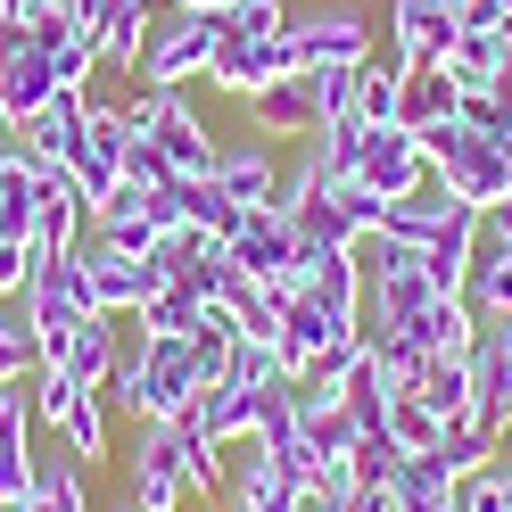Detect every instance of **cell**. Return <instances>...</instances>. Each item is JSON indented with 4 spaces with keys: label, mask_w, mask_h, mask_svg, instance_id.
Masks as SVG:
<instances>
[{
    "label": "cell",
    "mask_w": 512,
    "mask_h": 512,
    "mask_svg": "<svg viewBox=\"0 0 512 512\" xmlns=\"http://www.w3.org/2000/svg\"><path fill=\"white\" fill-rule=\"evenodd\" d=\"M215 42H223V17H199V9H182V0H157L133 83H149V91H190V83H207Z\"/></svg>",
    "instance_id": "6da1fadb"
},
{
    "label": "cell",
    "mask_w": 512,
    "mask_h": 512,
    "mask_svg": "<svg viewBox=\"0 0 512 512\" xmlns=\"http://www.w3.org/2000/svg\"><path fill=\"white\" fill-rule=\"evenodd\" d=\"M422 157H430V174L455 190L463 207H504L512 199V174H504V149L496 141H479L471 124H438V133H422Z\"/></svg>",
    "instance_id": "7a4b0ae2"
},
{
    "label": "cell",
    "mask_w": 512,
    "mask_h": 512,
    "mask_svg": "<svg viewBox=\"0 0 512 512\" xmlns=\"http://www.w3.org/2000/svg\"><path fill=\"white\" fill-rule=\"evenodd\" d=\"M133 372H141L133 422H174V413L207 389V364L190 356V339H141V347H133Z\"/></svg>",
    "instance_id": "3957f363"
},
{
    "label": "cell",
    "mask_w": 512,
    "mask_h": 512,
    "mask_svg": "<svg viewBox=\"0 0 512 512\" xmlns=\"http://www.w3.org/2000/svg\"><path fill=\"white\" fill-rule=\"evenodd\" d=\"M290 50H298V67H364L380 50V34H372L364 9L331 0V9H298L290 17Z\"/></svg>",
    "instance_id": "277c9868"
},
{
    "label": "cell",
    "mask_w": 512,
    "mask_h": 512,
    "mask_svg": "<svg viewBox=\"0 0 512 512\" xmlns=\"http://www.w3.org/2000/svg\"><path fill=\"white\" fill-rule=\"evenodd\" d=\"M133 463H124V504L133 512H182L190 488H182V446H174V422H133Z\"/></svg>",
    "instance_id": "5b68a950"
},
{
    "label": "cell",
    "mask_w": 512,
    "mask_h": 512,
    "mask_svg": "<svg viewBox=\"0 0 512 512\" xmlns=\"http://www.w3.org/2000/svg\"><path fill=\"white\" fill-rule=\"evenodd\" d=\"M240 124H248L256 141H273V149L314 141V133H323V108H314V75L298 67V75H281V83H265V91H248V100H240Z\"/></svg>",
    "instance_id": "8992f818"
},
{
    "label": "cell",
    "mask_w": 512,
    "mask_h": 512,
    "mask_svg": "<svg viewBox=\"0 0 512 512\" xmlns=\"http://www.w3.org/2000/svg\"><path fill=\"white\" fill-rule=\"evenodd\" d=\"M223 256L248 273V281H265V290L290 298V265H298V223L281 215V207H248L240 215V232L223 240Z\"/></svg>",
    "instance_id": "52a82bcc"
},
{
    "label": "cell",
    "mask_w": 512,
    "mask_h": 512,
    "mask_svg": "<svg viewBox=\"0 0 512 512\" xmlns=\"http://www.w3.org/2000/svg\"><path fill=\"white\" fill-rule=\"evenodd\" d=\"M281 75H298V50H290V34H273V42H240V34H223L215 42V58H207V91L215 100H248V91H265V83H281Z\"/></svg>",
    "instance_id": "ba28073f"
},
{
    "label": "cell",
    "mask_w": 512,
    "mask_h": 512,
    "mask_svg": "<svg viewBox=\"0 0 512 512\" xmlns=\"http://www.w3.org/2000/svg\"><path fill=\"white\" fill-rule=\"evenodd\" d=\"M75 256H83V273H91V298H100V314H141L157 290H166L157 256H124V248H108L100 232H91Z\"/></svg>",
    "instance_id": "9c48e42d"
},
{
    "label": "cell",
    "mask_w": 512,
    "mask_h": 512,
    "mask_svg": "<svg viewBox=\"0 0 512 512\" xmlns=\"http://www.w3.org/2000/svg\"><path fill=\"white\" fill-rule=\"evenodd\" d=\"M356 182L380 190V199H413V190L430 182V157H422V133H405V124H372L364 133V157H356Z\"/></svg>",
    "instance_id": "30bf717a"
},
{
    "label": "cell",
    "mask_w": 512,
    "mask_h": 512,
    "mask_svg": "<svg viewBox=\"0 0 512 512\" xmlns=\"http://www.w3.org/2000/svg\"><path fill=\"white\" fill-rule=\"evenodd\" d=\"M215 182H223V199L232 207H281V190H290V149H273V141H223L215 157Z\"/></svg>",
    "instance_id": "8fae6325"
},
{
    "label": "cell",
    "mask_w": 512,
    "mask_h": 512,
    "mask_svg": "<svg viewBox=\"0 0 512 512\" xmlns=\"http://www.w3.org/2000/svg\"><path fill=\"white\" fill-rule=\"evenodd\" d=\"M50 100H58V83H50V58L34 50V34H0V124L25 133Z\"/></svg>",
    "instance_id": "7c38bea8"
},
{
    "label": "cell",
    "mask_w": 512,
    "mask_h": 512,
    "mask_svg": "<svg viewBox=\"0 0 512 512\" xmlns=\"http://www.w3.org/2000/svg\"><path fill=\"white\" fill-rule=\"evenodd\" d=\"M34 471H42V446H34V397L25 380L0 389V512H17L34 496Z\"/></svg>",
    "instance_id": "4fadbf2b"
},
{
    "label": "cell",
    "mask_w": 512,
    "mask_h": 512,
    "mask_svg": "<svg viewBox=\"0 0 512 512\" xmlns=\"http://www.w3.org/2000/svg\"><path fill=\"white\" fill-rule=\"evenodd\" d=\"M455 0H389V58L405 67H446V50H455Z\"/></svg>",
    "instance_id": "5bb4252c"
},
{
    "label": "cell",
    "mask_w": 512,
    "mask_h": 512,
    "mask_svg": "<svg viewBox=\"0 0 512 512\" xmlns=\"http://www.w3.org/2000/svg\"><path fill=\"white\" fill-rule=\"evenodd\" d=\"M133 339H141V323H133V314H91V323H83V331L67 339V356H58V372H67L75 389H100V380L116 372V356H124Z\"/></svg>",
    "instance_id": "9a60e30c"
},
{
    "label": "cell",
    "mask_w": 512,
    "mask_h": 512,
    "mask_svg": "<svg viewBox=\"0 0 512 512\" xmlns=\"http://www.w3.org/2000/svg\"><path fill=\"white\" fill-rule=\"evenodd\" d=\"M149 141H157V149L174 157V174H182V182H199V174H215V157H223V141L207 133V116L190 108V91H174V108L157 116V133H149Z\"/></svg>",
    "instance_id": "2e32d148"
},
{
    "label": "cell",
    "mask_w": 512,
    "mask_h": 512,
    "mask_svg": "<svg viewBox=\"0 0 512 512\" xmlns=\"http://www.w3.org/2000/svg\"><path fill=\"white\" fill-rule=\"evenodd\" d=\"M339 331V314L323 306V298H306V290H290V298H281V323H273V356H281V372H306L314 364V347H323Z\"/></svg>",
    "instance_id": "e0dca14e"
},
{
    "label": "cell",
    "mask_w": 512,
    "mask_h": 512,
    "mask_svg": "<svg viewBox=\"0 0 512 512\" xmlns=\"http://www.w3.org/2000/svg\"><path fill=\"white\" fill-rule=\"evenodd\" d=\"M463 116V83L446 75V67H405L397 83V124L405 133H438V124H455Z\"/></svg>",
    "instance_id": "ac0fdd59"
},
{
    "label": "cell",
    "mask_w": 512,
    "mask_h": 512,
    "mask_svg": "<svg viewBox=\"0 0 512 512\" xmlns=\"http://www.w3.org/2000/svg\"><path fill=\"white\" fill-rule=\"evenodd\" d=\"M430 273H422V256H397V265H380L372 273V290H364V314H380V323H422V314H430Z\"/></svg>",
    "instance_id": "d6986e66"
},
{
    "label": "cell",
    "mask_w": 512,
    "mask_h": 512,
    "mask_svg": "<svg viewBox=\"0 0 512 512\" xmlns=\"http://www.w3.org/2000/svg\"><path fill=\"white\" fill-rule=\"evenodd\" d=\"M471 256H479V215L455 207V215H446V232L422 248V273H430V290H438V298H455L463 281H471Z\"/></svg>",
    "instance_id": "ffe728a7"
},
{
    "label": "cell",
    "mask_w": 512,
    "mask_h": 512,
    "mask_svg": "<svg viewBox=\"0 0 512 512\" xmlns=\"http://www.w3.org/2000/svg\"><path fill=\"white\" fill-rule=\"evenodd\" d=\"M413 339H422L430 347V356H471V347H479V331H488V323H479V306L455 290V298H430V314H422V323H405Z\"/></svg>",
    "instance_id": "44dd1931"
},
{
    "label": "cell",
    "mask_w": 512,
    "mask_h": 512,
    "mask_svg": "<svg viewBox=\"0 0 512 512\" xmlns=\"http://www.w3.org/2000/svg\"><path fill=\"white\" fill-rule=\"evenodd\" d=\"M149 17H157V0H116L108 25H100V75H133L141 67V42H149Z\"/></svg>",
    "instance_id": "7402d4cb"
},
{
    "label": "cell",
    "mask_w": 512,
    "mask_h": 512,
    "mask_svg": "<svg viewBox=\"0 0 512 512\" xmlns=\"http://www.w3.org/2000/svg\"><path fill=\"white\" fill-rule=\"evenodd\" d=\"M58 446H67L83 471H91V463H108V446H116V405H108L100 389H83V397H75V413L58 422Z\"/></svg>",
    "instance_id": "603a6c76"
},
{
    "label": "cell",
    "mask_w": 512,
    "mask_h": 512,
    "mask_svg": "<svg viewBox=\"0 0 512 512\" xmlns=\"http://www.w3.org/2000/svg\"><path fill=\"white\" fill-rule=\"evenodd\" d=\"M496 446H504V422H488V413H463V422H446V438L430 446V455L463 479V471H488V463H496Z\"/></svg>",
    "instance_id": "cb8c5ba5"
},
{
    "label": "cell",
    "mask_w": 512,
    "mask_h": 512,
    "mask_svg": "<svg viewBox=\"0 0 512 512\" xmlns=\"http://www.w3.org/2000/svg\"><path fill=\"white\" fill-rule=\"evenodd\" d=\"M463 298L479 306V323H488V314H512V240H488V232H479V256H471Z\"/></svg>",
    "instance_id": "d4e9b609"
},
{
    "label": "cell",
    "mask_w": 512,
    "mask_h": 512,
    "mask_svg": "<svg viewBox=\"0 0 512 512\" xmlns=\"http://www.w3.org/2000/svg\"><path fill=\"white\" fill-rule=\"evenodd\" d=\"M215 504H223V512H298V479H281L273 463H248V471L223 479Z\"/></svg>",
    "instance_id": "484cf974"
},
{
    "label": "cell",
    "mask_w": 512,
    "mask_h": 512,
    "mask_svg": "<svg viewBox=\"0 0 512 512\" xmlns=\"http://www.w3.org/2000/svg\"><path fill=\"white\" fill-rule=\"evenodd\" d=\"M504 58H512V42H504V34H488V25H463L455 50H446V75H455L463 91H488Z\"/></svg>",
    "instance_id": "4316f807"
},
{
    "label": "cell",
    "mask_w": 512,
    "mask_h": 512,
    "mask_svg": "<svg viewBox=\"0 0 512 512\" xmlns=\"http://www.w3.org/2000/svg\"><path fill=\"white\" fill-rule=\"evenodd\" d=\"M389 372H380L372 364V347H364V356L356 364H347V380H339V405H347V422H356V430H380V422H389Z\"/></svg>",
    "instance_id": "83f0119b"
},
{
    "label": "cell",
    "mask_w": 512,
    "mask_h": 512,
    "mask_svg": "<svg viewBox=\"0 0 512 512\" xmlns=\"http://www.w3.org/2000/svg\"><path fill=\"white\" fill-rule=\"evenodd\" d=\"M413 397H422L438 422H463L471 413V356H430V372L413 380Z\"/></svg>",
    "instance_id": "f1b7e54d"
},
{
    "label": "cell",
    "mask_w": 512,
    "mask_h": 512,
    "mask_svg": "<svg viewBox=\"0 0 512 512\" xmlns=\"http://www.w3.org/2000/svg\"><path fill=\"white\" fill-rule=\"evenodd\" d=\"M42 372V339L25 323V298H0V389L9 380H34Z\"/></svg>",
    "instance_id": "f546056e"
},
{
    "label": "cell",
    "mask_w": 512,
    "mask_h": 512,
    "mask_svg": "<svg viewBox=\"0 0 512 512\" xmlns=\"http://www.w3.org/2000/svg\"><path fill=\"white\" fill-rule=\"evenodd\" d=\"M240 215H248V207H232V199H223V182H215V174L182 182V223H190V232H207V240H232V232H240Z\"/></svg>",
    "instance_id": "4dcf8cb0"
},
{
    "label": "cell",
    "mask_w": 512,
    "mask_h": 512,
    "mask_svg": "<svg viewBox=\"0 0 512 512\" xmlns=\"http://www.w3.org/2000/svg\"><path fill=\"white\" fill-rule=\"evenodd\" d=\"M471 413H488V422H504V430H512V364L496 356L488 339L471 347Z\"/></svg>",
    "instance_id": "1f68e13d"
},
{
    "label": "cell",
    "mask_w": 512,
    "mask_h": 512,
    "mask_svg": "<svg viewBox=\"0 0 512 512\" xmlns=\"http://www.w3.org/2000/svg\"><path fill=\"white\" fill-rule=\"evenodd\" d=\"M199 314H207V306L190 298L182 281H166V290H157V298L133 314V323H141V339H190V331H199Z\"/></svg>",
    "instance_id": "d6a6232c"
},
{
    "label": "cell",
    "mask_w": 512,
    "mask_h": 512,
    "mask_svg": "<svg viewBox=\"0 0 512 512\" xmlns=\"http://www.w3.org/2000/svg\"><path fill=\"white\" fill-rule=\"evenodd\" d=\"M364 133H372L364 116H339V124H323V133L306 141V149H314V166H323V182H347V174H356V157H364Z\"/></svg>",
    "instance_id": "836d02e7"
},
{
    "label": "cell",
    "mask_w": 512,
    "mask_h": 512,
    "mask_svg": "<svg viewBox=\"0 0 512 512\" xmlns=\"http://www.w3.org/2000/svg\"><path fill=\"white\" fill-rule=\"evenodd\" d=\"M215 380H232V389H248V397H265V389H281V356H273V339H240L232 356H223V372Z\"/></svg>",
    "instance_id": "e575fe53"
},
{
    "label": "cell",
    "mask_w": 512,
    "mask_h": 512,
    "mask_svg": "<svg viewBox=\"0 0 512 512\" xmlns=\"http://www.w3.org/2000/svg\"><path fill=\"white\" fill-rule=\"evenodd\" d=\"M397 83H405V58L372 50V58H364V91H356V116H364V124H397Z\"/></svg>",
    "instance_id": "d590c367"
},
{
    "label": "cell",
    "mask_w": 512,
    "mask_h": 512,
    "mask_svg": "<svg viewBox=\"0 0 512 512\" xmlns=\"http://www.w3.org/2000/svg\"><path fill=\"white\" fill-rule=\"evenodd\" d=\"M380 430H389V438L405 446V455H430V446L446 438V422H438V413H430L422 397H413V389H397V397H389V422H380Z\"/></svg>",
    "instance_id": "8d00e7d4"
},
{
    "label": "cell",
    "mask_w": 512,
    "mask_h": 512,
    "mask_svg": "<svg viewBox=\"0 0 512 512\" xmlns=\"http://www.w3.org/2000/svg\"><path fill=\"white\" fill-rule=\"evenodd\" d=\"M25 397H34V430H50V438H58V422L75 413V397H83V389H75V380L58 372V364H42L34 380H25Z\"/></svg>",
    "instance_id": "74e56055"
},
{
    "label": "cell",
    "mask_w": 512,
    "mask_h": 512,
    "mask_svg": "<svg viewBox=\"0 0 512 512\" xmlns=\"http://www.w3.org/2000/svg\"><path fill=\"white\" fill-rule=\"evenodd\" d=\"M116 174H124V190H166V182H182V174H174V157L157 149L149 133H133V141H124V157H116Z\"/></svg>",
    "instance_id": "f35d334b"
},
{
    "label": "cell",
    "mask_w": 512,
    "mask_h": 512,
    "mask_svg": "<svg viewBox=\"0 0 512 512\" xmlns=\"http://www.w3.org/2000/svg\"><path fill=\"white\" fill-rule=\"evenodd\" d=\"M455 512H512V471H504V463L463 471V479H455Z\"/></svg>",
    "instance_id": "ab89813d"
},
{
    "label": "cell",
    "mask_w": 512,
    "mask_h": 512,
    "mask_svg": "<svg viewBox=\"0 0 512 512\" xmlns=\"http://www.w3.org/2000/svg\"><path fill=\"white\" fill-rule=\"evenodd\" d=\"M405 463V446L389 430H364L356 438V455H347V471H356V488H389V471Z\"/></svg>",
    "instance_id": "60d3db41"
},
{
    "label": "cell",
    "mask_w": 512,
    "mask_h": 512,
    "mask_svg": "<svg viewBox=\"0 0 512 512\" xmlns=\"http://www.w3.org/2000/svg\"><path fill=\"white\" fill-rule=\"evenodd\" d=\"M290 0H240L232 17H223V34H240V42H273V34H290Z\"/></svg>",
    "instance_id": "b9f144b4"
},
{
    "label": "cell",
    "mask_w": 512,
    "mask_h": 512,
    "mask_svg": "<svg viewBox=\"0 0 512 512\" xmlns=\"http://www.w3.org/2000/svg\"><path fill=\"white\" fill-rule=\"evenodd\" d=\"M25 273H34V240L0 248V298H17V290H25Z\"/></svg>",
    "instance_id": "7bdbcfd3"
},
{
    "label": "cell",
    "mask_w": 512,
    "mask_h": 512,
    "mask_svg": "<svg viewBox=\"0 0 512 512\" xmlns=\"http://www.w3.org/2000/svg\"><path fill=\"white\" fill-rule=\"evenodd\" d=\"M455 25H488V34H504V0H455Z\"/></svg>",
    "instance_id": "ee69618b"
},
{
    "label": "cell",
    "mask_w": 512,
    "mask_h": 512,
    "mask_svg": "<svg viewBox=\"0 0 512 512\" xmlns=\"http://www.w3.org/2000/svg\"><path fill=\"white\" fill-rule=\"evenodd\" d=\"M479 339H488V347H496V356L512 364V314H488V331H479Z\"/></svg>",
    "instance_id": "f6af8a7d"
},
{
    "label": "cell",
    "mask_w": 512,
    "mask_h": 512,
    "mask_svg": "<svg viewBox=\"0 0 512 512\" xmlns=\"http://www.w3.org/2000/svg\"><path fill=\"white\" fill-rule=\"evenodd\" d=\"M479 232H488V240H512V199H504V207H488V215H479Z\"/></svg>",
    "instance_id": "bcb514c9"
},
{
    "label": "cell",
    "mask_w": 512,
    "mask_h": 512,
    "mask_svg": "<svg viewBox=\"0 0 512 512\" xmlns=\"http://www.w3.org/2000/svg\"><path fill=\"white\" fill-rule=\"evenodd\" d=\"M347 512H389V488H356V496H347Z\"/></svg>",
    "instance_id": "7dc6e473"
},
{
    "label": "cell",
    "mask_w": 512,
    "mask_h": 512,
    "mask_svg": "<svg viewBox=\"0 0 512 512\" xmlns=\"http://www.w3.org/2000/svg\"><path fill=\"white\" fill-rule=\"evenodd\" d=\"M488 100H496V108L512 116V58H504V67H496V83H488Z\"/></svg>",
    "instance_id": "c3c4849f"
},
{
    "label": "cell",
    "mask_w": 512,
    "mask_h": 512,
    "mask_svg": "<svg viewBox=\"0 0 512 512\" xmlns=\"http://www.w3.org/2000/svg\"><path fill=\"white\" fill-rule=\"evenodd\" d=\"M182 9H199V17H232L240 0H182Z\"/></svg>",
    "instance_id": "681fc988"
},
{
    "label": "cell",
    "mask_w": 512,
    "mask_h": 512,
    "mask_svg": "<svg viewBox=\"0 0 512 512\" xmlns=\"http://www.w3.org/2000/svg\"><path fill=\"white\" fill-rule=\"evenodd\" d=\"M496 463H504V471H512V430H504V446H496Z\"/></svg>",
    "instance_id": "f907efd6"
},
{
    "label": "cell",
    "mask_w": 512,
    "mask_h": 512,
    "mask_svg": "<svg viewBox=\"0 0 512 512\" xmlns=\"http://www.w3.org/2000/svg\"><path fill=\"white\" fill-rule=\"evenodd\" d=\"M496 149H504V174H512V141H496Z\"/></svg>",
    "instance_id": "816d5d0a"
},
{
    "label": "cell",
    "mask_w": 512,
    "mask_h": 512,
    "mask_svg": "<svg viewBox=\"0 0 512 512\" xmlns=\"http://www.w3.org/2000/svg\"><path fill=\"white\" fill-rule=\"evenodd\" d=\"M0 141H9V124H0Z\"/></svg>",
    "instance_id": "f5cc1de1"
},
{
    "label": "cell",
    "mask_w": 512,
    "mask_h": 512,
    "mask_svg": "<svg viewBox=\"0 0 512 512\" xmlns=\"http://www.w3.org/2000/svg\"><path fill=\"white\" fill-rule=\"evenodd\" d=\"M116 512H133V504H116Z\"/></svg>",
    "instance_id": "db71d44e"
}]
</instances>
